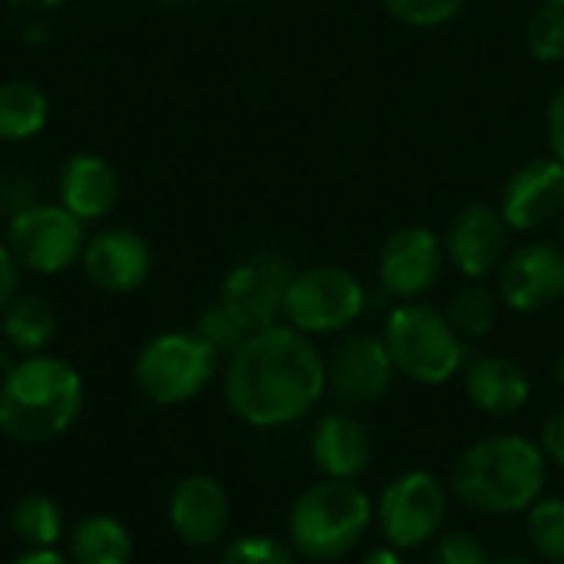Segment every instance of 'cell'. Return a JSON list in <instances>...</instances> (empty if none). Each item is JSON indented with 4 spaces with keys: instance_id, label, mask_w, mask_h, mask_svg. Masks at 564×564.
Segmentation results:
<instances>
[{
    "instance_id": "6da1fadb",
    "label": "cell",
    "mask_w": 564,
    "mask_h": 564,
    "mask_svg": "<svg viewBox=\"0 0 564 564\" xmlns=\"http://www.w3.org/2000/svg\"><path fill=\"white\" fill-rule=\"evenodd\" d=\"M327 393V360L314 337L291 324L254 330L225 367L228 410L258 430L291 426Z\"/></svg>"
},
{
    "instance_id": "7a4b0ae2",
    "label": "cell",
    "mask_w": 564,
    "mask_h": 564,
    "mask_svg": "<svg viewBox=\"0 0 564 564\" xmlns=\"http://www.w3.org/2000/svg\"><path fill=\"white\" fill-rule=\"evenodd\" d=\"M549 479V459L539 443L516 433L486 436L466 446L453 466V492L466 509L486 516L529 512Z\"/></svg>"
},
{
    "instance_id": "3957f363",
    "label": "cell",
    "mask_w": 564,
    "mask_h": 564,
    "mask_svg": "<svg viewBox=\"0 0 564 564\" xmlns=\"http://www.w3.org/2000/svg\"><path fill=\"white\" fill-rule=\"evenodd\" d=\"M79 413L83 377L63 357H23L0 380V430L17 443L59 440Z\"/></svg>"
},
{
    "instance_id": "277c9868",
    "label": "cell",
    "mask_w": 564,
    "mask_h": 564,
    "mask_svg": "<svg viewBox=\"0 0 564 564\" xmlns=\"http://www.w3.org/2000/svg\"><path fill=\"white\" fill-rule=\"evenodd\" d=\"M373 519L377 509L357 482L324 479L291 506L288 539L311 562H337L364 542Z\"/></svg>"
},
{
    "instance_id": "5b68a950",
    "label": "cell",
    "mask_w": 564,
    "mask_h": 564,
    "mask_svg": "<svg viewBox=\"0 0 564 564\" xmlns=\"http://www.w3.org/2000/svg\"><path fill=\"white\" fill-rule=\"evenodd\" d=\"M380 337L393 357L397 373L423 387L449 383L466 364L459 330L443 311L423 301H400L387 314Z\"/></svg>"
},
{
    "instance_id": "8992f818",
    "label": "cell",
    "mask_w": 564,
    "mask_h": 564,
    "mask_svg": "<svg viewBox=\"0 0 564 564\" xmlns=\"http://www.w3.org/2000/svg\"><path fill=\"white\" fill-rule=\"evenodd\" d=\"M218 354L195 330H169L152 337L135 357V383L155 406L195 400L215 377Z\"/></svg>"
},
{
    "instance_id": "52a82bcc",
    "label": "cell",
    "mask_w": 564,
    "mask_h": 564,
    "mask_svg": "<svg viewBox=\"0 0 564 564\" xmlns=\"http://www.w3.org/2000/svg\"><path fill=\"white\" fill-rule=\"evenodd\" d=\"M367 311L364 281L344 264H314L294 271L284 297V324L307 337L347 330Z\"/></svg>"
},
{
    "instance_id": "ba28073f",
    "label": "cell",
    "mask_w": 564,
    "mask_h": 564,
    "mask_svg": "<svg viewBox=\"0 0 564 564\" xmlns=\"http://www.w3.org/2000/svg\"><path fill=\"white\" fill-rule=\"evenodd\" d=\"M7 248L33 274L69 271L86 248L83 221L63 205H23L7 225Z\"/></svg>"
},
{
    "instance_id": "9c48e42d",
    "label": "cell",
    "mask_w": 564,
    "mask_h": 564,
    "mask_svg": "<svg viewBox=\"0 0 564 564\" xmlns=\"http://www.w3.org/2000/svg\"><path fill=\"white\" fill-rule=\"evenodd\" d=\"M446 512H449L446 486L433 473L413 469V473L397 476L383 489L377 522H380V535L387 539V545L406 552V549H420L433 542L446 522Z\"/></svg>"
},
{
    "instance_id": "30bf717a",
    "label": "cell",
    "mask_w": 564,
    "mask_h": 564,
    "mask_svg": "<svg viewBox=\"0 0 564 564\" xmlns=\"http://www.w3.org/2000/svg\"><path fill=\"white\" fill-rule=\"evenodd\" d=\"M294 268L278 251H258L238 261L221 281V304L254 334L284 317V297Z\"/></svg>"
},
{
    "instance_id": "8fae6325",
    "label": "cell",
    "mask_w": 564,
    "mask_h": 564,
    "mask_svg": "<svg viewBox=\"0 0 564 564\" xmlns=\"http://www.w3.org/2000/svg\"><path fill=\"white\" fill-rule=\"evenodd\" d=\"M499 274V301L516 314H535L564 297V248L562 241L529 238L509 248Z\"/></svg>"
},
{
    "instance_id": "7c38bea8",
    "label": "cell",
    "mask_w": 564,
    "mask_h": 564,
    "mask_svg": "<svg viewBox=\"0 0 564 564\" xmlns=\"http://www.w3.org/2000/svg\"><path fill=\"white\" fill-rule=\"evenodd\" d=\"M443 268H446L443 238L426 225L397 228L383 241L377 258L380 288L393 301H420L443 278Z\"/></svg>"
},
{
    "instance_id": "4fadbf2b",
    "label": "cell",
    "mask_w": 564,
    "mask_h": 564,
    "mask_svg": "<svg viewBox=\"0 0 564 564\" xmlns=\"http://www.w3.org/2000/svg\"><path fill=\"white\" fill-rule=\"evenodd\" d=\"M509 235L512 228L506 225L499 205L489 202H469L456 212L443 235L446 248V264H453L466 281H486L496 274L509 254Z\"/></svg>"
},
{
    "instance_id": "5bb4252c",
    "label": "cell",
    "mask_w": 564,
    "mask_h": 564,
    "mask_svg": "<svg viewBox=\"0 0 564 564\" xmlns=\"http://www.w3.org/2000/svg\"><path fill=\"white\" fill-rule=\"evenodd\" d=\"M499 212L519 235H532L564 215V162L552 152L525 159L502 185Z\"/></svg>"
},
{
    "instance_id": "9a60e30c",
    "label": "cell",
    "mask_w": 564,
    "mask_h": 564,
    "mask_svg": "<svg viewBox=\"0 0 564 564\" xmlns=\"http://www.w3.org/2000/svg\"><path fill=\"white\" fill-rule=\"evenodd\" d=\"M397 377L383 337L354 334L327 360V390L347 403H377L390 393Z\"/></svg>"
},
{
    "instance_id": "2e32d148",
    "label": "cell",
    "mask_w": 564,
    "mask_h": 564,
    "mask_svg": "<svg viewBox=\"0 0 564 564\" xmlns=\"http://www.w3.org/2000/svg\"><path fill=\"white\" fill-rule=\"evenodd\" d=\"M83 271L89 284L109 294H132L152 274V248L132 228H102L86 238Z\"/></svg>"
},
{
    "instance_id": "e0dca14e",
    "label": "cell",
    "mask_w": 564,
    "mask_h": 564,
    "mask_svg": "<svg viewBox=\"0 0 564 564\" xmlns=\"http://www.w3.org/2000/svg\"><path fill=\"white\" fill-rule=\"evenodd\" d=\"M169 525L188 549H212L228 535L231 499L212 476H188L172 489Z\"/></svg>"
},
{
    "instance_id": "ac0fdd59",
    "label": "cell",
    "mask_w": 564,
    "mask_h": 564,
    "mask_svg": "<svg viewBox=\"0 0 564 564\" xmlns=\"http://www.w3.org/2000/svg\"><path fill=\"white\" fill-rule=\"evenodd\" d=\"M311 459L327 479L354 482L360 473L370 469L373 440L370 430L347 413H330L317 423L311 436Z\"/></svg>"
},
{
    "instance_id": "d6986e66",
    "label": "cell",
    "mask_w": 564,
    "mask_h": 564,
    "mask_svg": "<svg viewBox=\"0 0 564 564\" xmlns=\"http://www.w3.org/2000/svg\"><path fill=\"white\" fill-rule=\"evenodd\" d=\"M463 383H466V397L473 400V406L489 416H512L525 410L532 400V380L525 367L499 354L476 357L466 367Z\"/></svg>"
},
{
    "instance_id": "ffe728a7",
    "label": "cell",
    "mask_w": 564,
    "mask_h": 564,
    "mask_svg": "<svg viewBox=\"0 0 564 564\" xmlns=\"http://www.w3.org/2000/svg\"><path fill=\"white\" fill-rule=\"evenodd\" d=\"M119 198V175L109 159L96 152H76L59 172V205L83 225L102 218Z\"/></svg>"
},
{
    "instance_id": "44dd1931",
    "label": "cell",
    "mask_w": 564,
    "mask_h": 564,
    "mask_svg": "<svg viewBox=\"0 0 564 564\" xmlns=\"http://www.w3.org/2000/svg\"><path fill=\"white\" fill-rule=\"evenodd\" d=\"M0 334L10 344V350L23 357L43 354L56 337V311L40 294H17L0 311Z\"/></svg>"
},
{
    "instance_id": "7402d4cb",
    "label": "cell",
    "mask_w": 564,
    "mask_h": 564,
    "mask_svg": "<svg viewBox=\"0 0 564 564\" xmlns=\"http://www.w3.org/2000/svg\"><path fill=\"white\" fill-rule=\"evenodd\" d=\"M69 558L76 564H129L132 532L116 516H86L69 532Z\"/></svg>"
},
{
    "instance_id": "603a6c76",
    "label": "cell",
    "mask_w": 564,
    "mask_h": 564,
    "mask_svg": "<svg viewBox=\"0 0 564 564\" xmlns=\"http://www.w3.org/2000/svg\"><path fill=\"white\" fill-rule=\"evenodd\" d=\"M50 119V99L36 83H0V142H26L43 132Z\"/></svg>"
},
{
    "instance_id": "cb8c5ba5",
    "label": "cell",
    "mask_w": 564,
    "mask_h": 564,
    "mask_svg": "<svg viewBox=\"0 0 564 564\" xmlns=\"http://www.w3.org/2000/svg\"><path fill=\"white\" fill-rule=\"evenodd\" d=\"M499 294L492 288H486L482 281H469L466 288H459L449 301V324L459 330V337L469 340H482L496 330L499 321Z\"/></svg>"
},
{
    "instance_id": "d4e9b609",
    "label": "cell",
    "mask_w": 564,
    "mask_h": 564,
    "mask_svg": "<svg viewBox=\"0 0 564 564\" xmlns=\"http://www.w3.org/2000/svg\"><path fill=\"white\" fill-rule=\"evenodd\" d=\"M13 535L26 545V549H56V542L63 539V512L59 506L43 496V492H30L13 506L10 516Z\"/></svg>"
},
{
    "instance_id": "484cf974",
    "label": "cell",
    "mask_w": 564,
    "mask_h": 564,
    "mask_svg": "<svg viewBox=\"0 0 564 564\" xmlns=\"http://www.w3.org/2000/svg\"><path fill=\"white\" fill-rule=\"evenodd\" d=\"M525 532L539 555L564 562V499H539L525 516Z\"/></svg>"
},
{
    "instance_id": "4316f807",
    "label": "cell",
    "mask_w": 564,
    "mask_h": 564,
    "mask_svg": "<svg viewBox=\"0 0 564 564\" xmlns=\"http://www.w3.org/2000/svg\"><path fill=\"white\" fill-rule=\"evenodd\" d=\"M525 46L539 63H562L564 59V7L542 3L525 23Z\"/></svg>"
},
{
    "instance_id": "83f0119b",
    "label": "cell",
    "mask_w": 564,
    "mask_h": 564,
    "mask_svg": "<svg viewBox=\"0 0 564 564\" xmlns=\"http://www.w3.org/2000/svg\"><path fill=\"white\" fill-rule=\"evenodd\" d=\"M195 334L218 354V357H231L248 337H251V330L218 301V304H212L208 311H202L198 314V324H195Z\"/></svg>"
},
{
    "instance_id": "f1b7e54d",
    "label": "cell",
    "mask_w": 564,
    "mask_h": 564,
    "mask_svg": "<svg viewBox=\"0 0 564 564\" xmlns=\"http://www.w3.org/2000/svg\"><path fill=\"white\" fill-rule=\"evenodd\" d=\"M380 3L393 20H400L403 26H413V30L446 26L466 7V0H380Z\"/></svg>"
},
{
    "instance_id": "f546056e",
    "label": "cell",
    "mask_w": 564,
    "mask_h": 564,
    "mask_svg": "<svg viewBox=\"0 0 564 564\" xmlns=\"http://www.w3.org/2000/svg\"><path fill=\"white\" fill-rule=\"evenodd\" d=\"M221 564H294V549L274 535H241L225 545Z\"/></svg>"
},
{
    "instance_id": "4dcf8cb0",
    "label": "cell",
    "mask_w": 564,
    "mask_h": 564,
    "mask_svg": "<svg viewBox=\"0 0 564 564\" xmlns=\"http://www.w3.org/2000/svg\"><path fill=\"white\" fill-rule=\"evenodd\" d=\"M489 562H492L489 549H486L476 535H469V532H453V535L440 539V545H436V564H489Z\"/></svg>"
},
{
    "instance_id": "1f68e13d",
    "label": "cell",
    "mask_w": 564,
    "mask_h": 564,
    "mask_svg": "<svg viewBox=\"0 0 564 564\" xmlns=\"http://www.w3.org/2000/svg\"><path fill=\"white\" fill-rule=\"evenodd\" d=\"M545 139H549V152L564 162V83L555 89V96L549 99L545 109Z\"/></svg>"
},
{
    "instance_id": "d6a6232c",
    "label": "cell",
    "mask_w": 564,
    "mask_h": 564,
    "mask_svg": "<svg viewBox=\"0 0 564 564\" xmlns=\"http://www.w3.org/2000/svg\"><path fill=\"white\" fill-rule=\"evenodd\" d=\"M539 446H542V453H545L549 463H555L558 469H564V410H555V413L542 423Z\"/></svg>"
},
{
    "instance_id": "836d02e7",
    "label": "cell",
    "mask_w": 564,
    "mask_h": 564,
    "mask_svg": "<svg viewBox=\"0 0 564 564\" xmlns=\"http://www.w3.org/2000/svg\"><path fill=\"white\" fill-rule=\"evenodd\" d=\"M20 294V261L13 258V251L7 248V241H0V311Z\"/></svg>"
},
{
    "instance_id": "e575fe53",
    "label": "cell",
    "mask_w": 564,
    "mask_h": 564,
    "mask_svg": "<svg viewBox=\"0 0 564 564\" xmlns=\"http://www.w3.org/2000/svg\"><path fill=\"white\" fill-rule=\"evenodd\" d=\"M10 564H76L69 555L56 552V549H26L23 555H17Z\"/></svg>"
},
{
    "instance_id": "d590c367",
    "label": "cell",
    "mask_w": 564,
    "mask_h": 564,
    "mask_svg": "<svg viewBox=\"0 0 564 564\" xmlns=\"http://www.w3.org/2000/svg\"><path fill=\"white\" fill-rule=\"evenodd\" d=\"M364 564H403V558H400V549L387 545V549H373V552L364 558Z\"/></svg>"
},
{
    "instance_id": "8d00e7d4",
    "label": "cell",
    "mask_w": 564,
    "mask_h": 564,
    "mask_svg": "<svg viewBox=\"0 0 564 564\" xmlns=\"http://www.w3.org/2000/svg\"><path fill=\"white\" fill-rule=\"evenodd\" d=\"M489 564H529L522 555H492V562Z\"/></svg>"
},
{
    "instance_id": "74e56055",
    "label": "cell",
    "mask_w": 564,
    "mask_h": 564,
    "mask_svg": "<svg viewBox=\"0 0 564 564\" xmlns=\"http://www.w3.org/2000/svg\"><path fill=\"white\" fill-rule=\"evenodd\" d=\"M555 377H558V383H562L564 390V350L558 354V360H555Z\"/></svg>"
},
{
    "instance_id": "f35d334b",
    "label": "cell",
    "mask_w": 564,
    "mask_h": 564,
    "mask_svg": "<svg viewBox=\"0 0 564 564\" xmlns=\"http://www.w3.org/2000/svg\"><path fill=\"white\" fill-rule=\"evenodd\" d=\"M558 241H562V248H564V215L558 218Z\"/></svg>"
},
{
    "instance_id": "ab89813d",
    "label": "cell",
    "mask_w": 564,
    "mask_h": 564,
    "mask_svg": "<svg viewBox=\"0 0 564 564\" xmlns=\"http://www.w3.org/2000/svg\"><path fill=\"white\" fill-rule=\"evenodd\" d=\"M542 3H555V7H564V0H542Z\"/></svg>"
}]
</instances>
